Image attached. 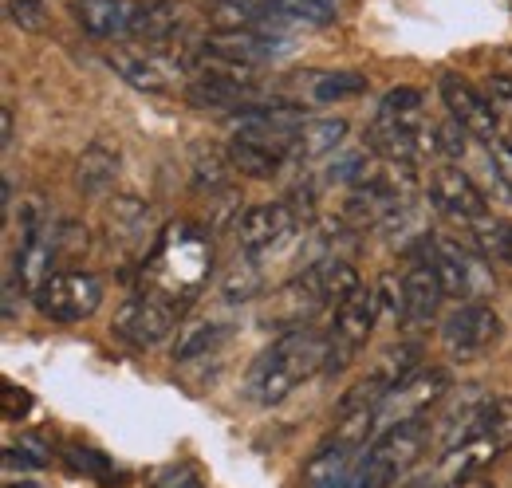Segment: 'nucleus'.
I'll return each mask as SVG.
<instances>
[{
  "instance_id": "nucleus-42",
  "label": "nucleus",
  "mask_w": 512,
  "mask_h": 488,
  "mask_svg": "<svg viewBox=\"0 0 512 488\" xmlns=\"http://www.w3.org/2000/svg\"><path fill=\"white\" fill-rule=\"evenodd\" d=\"M489 162H493V174L512 189V138L489 142Z\"/></svg>"
},
{
  "instance_id": "nucleus-11",
  "label": "nucleus",
  "mask_w": 512,
  "mask_h": 488,
  "mask_svg": "<svg viewBox=\"0 0 512 488\" xmlns=\"http://www.w3.org/2000/svg\"><path fill=\"white\" fill-rule=\"evenodd\" d=\"M446 390V370H422L414 382H406L402 390H394V394L383 398V406H379V433L390 426H402V422H414V418H426V410L434 402H442Z\"/></svg>"
},
{
  "instance_id": "nucleus-17",
  "label": "nucleus",
  "mask_w": 512,
  "mask_h": 488,
  "mask_svg": "<svg viewBox=\"0 0 512 488\" xmlns=\"http://www.w3.org/2000/svg\"><path fill=\"white\" fill-rule=\"evenodd\" d=\"M363 449H355V445H347V441H339V437H327L320 449L308 457V465H304V485L308 488H335L343 485V481H351L355 477V469H359V457Z\"/></svg>"
},
{
  "instance_id": "nucleus-20",
  "label": "nucleus",
  "mask_w": 512,
  "mask_h": 488,
  "mask_svg": "<svg viewBox=\"0 0 512 488\" xmlns=\"http://www.w3.org/2000/svg\"><path fill=\"white\" fill-rule=\"evenodd\" d=\"M225 154H229V162H233V170H237V174L264 182V178H276V174L284 170V162H288V154H292V150L233 134V142H229V150H225Z\"/></svg>"
},
{
  "instance_id": "nucleus-26",
  "label": "nucleus",
  "mask_w": 512,
  "mask_h": 488,
  "mask_svg": "<svg viewBox=\"0 0 512 488\" xmlns=\"http://www.w3.org/2000/svg\"><path fill=\"white\" fill-rule=\"evenodd\" d=\"M107 63L127 79L130 87H138V91H150V95L170 91V71L158 60H146V56H134V52H111Z\"/></svg>"
},
{
  "instance_id": "nucleus-18",
  "label": "nucleus",
  "mask_w": 512,
  "mask_h": 488,
  "mask_svg": "<svg viewBox=\"0 0 512 488\" xmlns=\"http://www.w3.org/2000/svg\"><path fill=\"white\" fill-rule=\"evenodd\" d=\"M205 48L209 52H221V56H229V60H241L249 63V67H260L264 60H276L284 48H280V40L276 36H264L260 28H217L209 40H205Z\"/></svg>"
},
{
  "instance_id": "nucleus-5",
  "label": "nucleus",
  "mask_w": 512,
  "mask_h": 488,
  "mask_svg": "<svg viewBox=\"0 0 512 488\" xmlns=\"http://www.w3.org/2000/svg\"><path fill=\"white\" fill-rule=\"evenodd\" d=\"M32 300H36V311L52 323H83L103 304V284L83 268H64V272H52L32 292Z\"/></svg>"
},
{
  "instance_id": "nucleus-9",
  "label": "nucleus",
  "mask_w": 512,
  "mask_h": 488,
  "mask_svg": "<svg viewBox=\"0 0 512 488\" xmlns=\"http://www.w3.org/2000/svg\"><path fill=\"white\" fill-rule=\"evenodd\" d=\"M501 339V315L489 304L453 307L442 323V343L453 359H473Z\"/></svg>"
},
{
  "instance_id": "nucleus-34",
  "label": "nucleus",
  "mask_w": 512,
  "mask_h": 488,
  "mask_svg": "<svg viewBox=\"0 0 512 488\" xmlns=\"http://www.w3.org/2000/svg\"><path fill=\"white\" fill-rule=\"evenodd\" d=\"M379 115H386V119L422 122V91H414V87H394V91H386L383 103H379Z\"/></svg>"
},
{
  "instance_id": "nucleus-40",
  "label": "nucleus",
  "mask_w": 512,
  "mask_h": 488,
  "mask_svg": "<svg viewBox=\"0 0 512 488\" xmlns=\"http://www.w3.org/2000/svg\"><path fill=\"white\" fill-rule=\"evenodd\" d=\"M481 244H485L497 260L512 264V221H493V229L481 237Z\"/></svg>"
},
{
  "instance_id": "nucleus-28",
  "label": "nucleus",
  "mask_w": 512,
  "mask_h": 488,
  "mask_svg": "<svg viewBox=\"0 0 512 488\" xmlns=\"http://www.w3.org/2000/svg\"><path fill=\"white\" fill-rule=\"evenodd\" d=\"M190 170H193V189H201V193H229V174H237L233 170V162H229V154H221V150H213V146H193L190 154Z\"/></svg>"
},
{
  "instance_id": "nucleus-8",
  "label": "nucleus",
  "mask_w": 512,
  "mask_h": 488,
  "mask_svg": "<svg viewBox=\"0 0 512 488\" xmlns=\"http://www.w3.org/2000/svg\"><path fill=\"white\" fill-rule=\"evenodd\" d=\"M178 323V304L166 300V296H138V300H127V304L115 311V323L111 331L130 343V347H158Z\"/></svg>"
},
{
  "instance_id": "nucleus-29",
  "label": "nucleus",
  "mask_w": 512,
  "mask_h": 488,
  "mask_svg": "<svg viewBox=\"0 0 512 488\" xmlns=\"http://www.w3.org/2000/svg\"><path fill=\"white\" fill-rule=\"evenodd\" d=\"M150 225V209L138 201V197H115L107 205V229H111V241L134 244Z\"/></svg>"
},
{
  "instance_id": "nucleus-6",
  "label": "nucleus",
  "mask_w": 512,
  "mask_h": 488,
  "mask_svg": "<svg viewBox=\"0 0 512 488\" xmlns=\"http://www.w3.org/2000/svg\"><path fill=\"white\" fill-rule=\"evenodd\" d=\"M375 319H379V292L375 288H359L351 300L335 307V323L327 331V366H323L327 374L343 370L359 355V347L375 331Z\"/></svg>"
},
{
  "instance_id": "nucleus-32",
  "label": "nucleus",
  "mask_w": 512,
  "mask_h": 488,
  "mask_svg": "<svg viewBox=\"0 0 512 488\" xmlns=\"http://www.w3.org/2000/svg\"><path fill=\"white\" fill-rule=\"evenodd\" d=\"M268 8L284 12L292 24H304V28H327L339 20L335 0H268Z\"/></svg>"
},
{
  "instance_id": "nucleus-4",
  "label": "nucleus",
  "mask_w": 512,
  "mask_h": 488,
  "mask_svg": "<svg viewBox=\"0 0 512 488\" xmlns=\"http://www.w3.org/2000/svg\"><path fill=\"white\" fill-rule=\"evenodd\" d=\"M422 260L438 272L446 296H457V300H469L477 304L489 288H493V276L485 268V260L461 241H449V237H426L422 241Z\"/></svg>"
},
{
  "instance_id": "nucleus-10",
  "label": "nucleus",
  "mask_w": 512,
  "mask_h": 488,
  "mask_svg": "<svg viewBox=\"0 0 512 488\" xmlns=\"http://www.w3.org/2000/svg\"><path fill=\"white\" fill-rule=\"evenodd\" d=\"M292 229H296V213L288 201H260L237 217V244L245 256L256 260V256L280 248L292 237Z\"/></svg>"
},
{
  "instance_id": "nucleus-39",
  "label": "nucleus",
  "mask_w": 512,
  "mask_h": 488,
  "mask_svg": "<svg viewBox=\"0 0 512 488\" xmlns=\"http://www.w3.org/2000/svg\"><path fill=\"white\" fill-rule=\"evenodd\" d=\"M485 99L493 103L497 119H512V75H493L485 83Z\"/></svg>"
},
{
  "instance_id": "nucleus-3",
  "label": "nucleus",
  "mask_w": 512,
  "mask_h": 488,
  "mask_svg": "<svg viewBox=\"0 0 512 488\" xmlns=\"http://www.w3.org/2000/svg\"><path fill=\"white\" fill-rule=\"evenodd\" d=\"M512 449V398H493L481 426L473 429L469 441H461L457 449H446L442 457V481L457 485L469 477H481V469H489L501 453Z\"/></svg>"
},
{
  "instance_id": "nucleus-43",
  "label": "nucleus",
  "mask_w": 512,
  "mask_h": 488,
  "mask_svg": "<svg viewBox=\"0 0 512 488\" xmlns=\"http://www.w3.org/2000/svg\"><path fill=\"white\" fill-rule=\"evenodd\" d=\"M154 488H205V481H201V477L193 473L190 465H174V469L158 473Z\"/></svg>"
},
{
  "instance_id": "nucleus-35",
  "label": "nucleus",
  "mask_w": 512,
  "mask_h": 488,
  "mask_svg": "<svg viewBox=\"0 0 512 488\" xmlns=\"http://www.w3.org/2000/svg\"><path fill=\"white\" fill-rule=\"evenodd\" d=\"M64 461L71 473H83V477H91V481H111V457H103V453H95V449L71 445L64 453Z\"/></svg>"
},
{
  "instance_id": "nucleus-38",
  "label": "nucleus",
  "mask_w": 512,
  "mask_h": 488,
  "mask_svg": "<svg viewBox=\"0 0 512 488\" xmlns=\"http://www.w3.org/2000/svg\"><path fill=\"white\" fill-rule=\"evenodd\" d=\"M434 138H438V150H442L446 158H465V150H469V130L457 119L442 122V126L434 130Z\"/></svg>"
},
{
  "instance_id": "nucleus-24",
  "label": "nucleus",
  "mask_w": 512,
  "mask_h": 488,
  "mask_svg": "<svg viewBox=\"0 0 512 488\" xmlns=\"http://www.w3.org/2000/svg\"><path fill=\"white\" fill-rule=\"evenodd\" d=\"M119 178V154L103 142H91L75 162V185L83 193H107Z\"/></svg>"
},
{
  "instance_id": "nucleus-15",
  "label": "nucleus",
  "mask_w": 512,
  "mask_h": 488,
  "mask_svg": "<svg viewBox=\"0 0 512 488\" xmlns=\"http://www.w3.org/2000/svg\"><path fill=\"white\" fill-rule=\"evenodd\" d=\"M323 304H327V296H323L320 268L312 264L308 272L292 276V280L276 292V300H272V319H276V323H288V331H292V327H308V319H312Z\"/></svg>"
},
{
  "instance_id": "nucleus-21",
  "label": "nucleus",
  "mask_w": 512,
  "mask_h": 488,
  "mask_svg": "<svg viewBox=\"0 0 512 488\" xmlns=\"http://www.w3.org/2000/svg\"><path fill=\"white\" fill-rule=\"evenodd\" d=\"M71 16L95 40L127 36V24H130V8L123 0H75L71 4Z\"/></svg>"
},
{
  "instance_id": "nucleus-45",
  "label": "nucleus",
  "mask_w": 512,
  "mask_h": 488,
  "mask_svg": "<svg viewBox=\"0 0 512 488\" xmlns=\"http://www.w3.org/2000/svg\"><path fill=\"white\" fill-rule=\"evenodd\" d=\"M0 126H4V150H8V146H12V134H16V130H12V107L0 111Z\"/></svg>"
},
{
  "instance_id": "nucleus-30",
  "label": "nucleus",
  "mask_w": 512,
  "mask_h": 488,
  "mask_svg": "<svg viewBox=\"0 0 512 488\" xmlns=\"http://www.w3.org/2000/svg\"><path fill=\"white\" fill-rule=\"evenodd\" d=\"M260 292H264V276H260L253 256H241L237 264L225 268V276H221V300L225 304H253Z\"/></svg>"
},
{
  "instance_id": "nucleus-1",
  "label": "nucleus",
  "mask_w": 512,
  "mask_h": 488,
  "mask_svg": "<svg viewBox=\"0 0 512 488\" xmlns=\"http://www.w3.org/2000/svg\"><path fill=\"white\" fill-rule=\"evenodd\" d=\"M323 366H327V335L312 327H292L253 363L249 394L260 406H276Z\"/></svg>"
},
{
  "instance_id": "nucleus-44",
  "label": "nucleus",
  "mask_w": 512,
  "mask_h": 488,
  "mask_svg": "<svg viewBox=\"0 0 512 488\" xmlns=\"http://www.w3.org/2000/svg\"><path fill=\"white\" fill-rule=\"evenodd\" d=\"M24 288H28V284L20 280V272L8 268V272H4V319H16V300H20Z\"/></svg>"
},
{
  "instance_id": "nucleus-33",
  "label": "nucleus",
  "mask_w": 512,
  "mask_h": 488,
  "mask_svg": "<svg viewBox=\"0 0 512 488\" xmlns=\"http://www.w3.org/2000/svg\"><path fill=\"white\" fill-rule=\"evenodd\" d=\"M367 91V79L359 71H335V75H320L312 83V95L320 103H339V99H355Z\"/></svg>"
},
{
  "instance_id": "nucleus-22",
  "label": "nucleus",
  "mask_w": 512,
  "mask_h": 488,
  "mask_svg": "<svg viewBox=\"0 0 512 488\" xmlns=\"http://www.w3.org/2000/svg\"><path fill=\"white\" fill-rule=\"evenodd\" d=\"M422 374V351L414 347V343H394V347H386L383 355H379V363L371 366V382L383 390V394H394V390H402L406 382H414Z\"/></svg>"
},
{
  "instance_id": "nucleus-36",
  "label": "nucleus",
  "mask_w": 512,
  "mask_h": 488,
  "mask_svg": "<svg viewBox=\"0 0 512 488\" xmlns=\"http://www.w3.org/2000/svg\"><path fill=\"white\" fill-rule=\"evenodd\" d=\"M4 12L20 32H44L48 28V8L40 0H4Z\"/></svg>"
},
{
  "instance_id": "nucleus-47",
  "label": "nucleus",
  "mask_w": 512,
  "mask_h": 488,
  "mask_svg": "<svg viewBox=\"0 0 512 488\" xmlns=\"http://www.w3.org/2000/svg\"><path fill=\"white\" fill-rule=\"evenodd\" d=\"M8 488H40V485H32V481H20V485H8Z\"/></svg>"
},
{
  "instance_id": "nucleus-23",
  "label": "nucleus",
  "mask_w": 512,
  "mask_h": 488,
  "mask_svg": "<svg viewBox=\"0 0 512 488\" xmlns=\"http://www.w3.org/2000/svg\"><path fill=\"white\" fill-rule=\"evenodd\" d=\"M249 91L253 87L225 83V79H190L186 83L190 107H197V111H225V115H237L249 103Z\"/></svg>"
},
{
  "instance_id": "nucleus-13",
  "label": "nucleus",
  "mask_w": 512,
  "mask_h": 488,
  "mask_svg": "<svg viewBox=\"0 0 512 488\" xmlns=\"http://www.w3.org/2000/svg\"><path fill=\"white\" fill-rule=\"evenodd\" d=\"M367 150H375L383 162H398V166H414L426 150V134L418 119H386L375 115L367 126Z\"/></svg>"
},
{
  "instance_id": "nucleus-31",
  "label": "nucleus",
  "mask_w": 512,
  "mask_h": 488,
  "mask_svg": "<svg viewBox=\"0 0 512 488\" xmlns=\"http://www.w3.org/2000/svg\"><path fill=\"white\" fill-rule=\"evenodd\" d=\"M320 268V280H323V296H327V304L339 307L343 300H351L359 288H363V280H359V272L347 264V260H320L316 264Z\"/></svg>"
},
{
  "instance_id": "nucleus-46",
  "label": "nucleus",
  "mask_w": 512,
  "mask_h": 488,
  "mask_svg": "<svg viewBox=\"0 0 512 488\" xmlns=\"http://www.w3.org/2000/svg\"><path fill=\"white\" fill-rule=\"evenodd\" d=\"M446 488H497V485L485 481V477H469V481H457V485H446Z\"/></svg>"
},
{
  "instance_id": "nucleus-12",
  "label": "nucleus",
  "mask_w": 512,
  "mask_h": 488,
  "mask_svg": "<svg viewBox=\"0 0 512 488\" xmlns=\"http://www.w3.org/2000/svg\"><path fill=\"white\" fill-rule=\"evenodd\" d=\"M442 99H446L449 119L461 122L473 138H481V142H497L501 138V119H497L493 103L473 83H465L461 75H442Z\"/></svg>"
},
{
  "instance_id": "nucleus-14",
  "label": "nucleus",
  "mask_w": 512,
  "mask_h": 488,
  "mask_svg": "<svg viewBox=\"0 0 512 488\" xmlns=\"http://www.w3.org/2000/svg\"><path fill=\"white\" fill-rule=\"evenodd\" d=\"M229 122H233V134L272 142V146H284V150L296 146V134L304 126V119L292 107H256V103H245L237 115H229Z\"/></svg>"
},
{
  "instance_id": "nucleus-41",
  "label": "nucleus",
  "mask_w": 512,
  "mask_h": 488,
  "mask_svg": "<svg viewBox=\"0 0 512 488\" xmlns=\"http://www.w3.org/2000/svg\"><path fill=\"white\" fill-rule=\"evenodd\" d=\"M28 410H32V394L20 390V386H4V394H0V414H4V422H20Z\"/></svg>"
},
{
  "instance_id": "nucleus-25",
  "label": "nucleus",
  "mask_w": 512,
  "mask_h": 488,
  "mask_svg": "<svg viewBox=\"0 0 512 488\" xmlns=\"http://www.w3.org/2000/svg\"><path fill=\"white\" fill-rule=\"evenodd\" d=\"M343 138H347V119H312L300 126L292 154L312 162V158H323V154H335L343 146Z\"/></svg>"
},
{
  "instance_id": "nucleus-37",
  "label": "nucleus",
  "mask_w": 512,
  "mask_h": 488,
  "mask_svg": "<svg viewBox=\"0 0 512 488\" xmlns=\"http://www.w3.org/2000/svg\"><path fill=\"white\" fill-rule=\"evenodd\" d=\"M87 229L79 225V221H64L60 229H56V256L60 260H79V256H87Z\"/></svg>"
},
{
  "instance_id": "nucleus-16",
  "label": "nucleus",
  "mask_w": 512,
  "mask_h": 488,
  "mask_svg": "<svg viewBox=\"0 0 512 488\" xmlns=\"http://www.w3.org/2000/svg\"><path fill=\"white\" fill-rule=\"evenodd\" d=\"M186 24V12L170 0H138L130 4V24H127V36L146 44V48H162L170 44Z\"/></svg>"
},
{
  "instance_id": "nucleus-7",
  "label": "nucleus",
  "mask_w": 512,
  "mask_h": 488,
  "mask_svg": "<svg viewBox=\"0 0 512 488\" xmlns=\"http://www.w3.org/2000/svg\"><path fill=\"white\" fill-rule=\"evenodd\" d=\"M426 197L430 205L449 217L453 225H465L469 233L481 229L489 221V205H485V193L473 185V178L457 166H442L430 174V185H426Z\"/></svg>"
},
{
  "instance_id": "nucleus-2",
  "label": "nucleus",
  "mask_w": 512,
  "mask_h": 488,
  "mask_svg": "<svg viewBox=\"0 0 512 488\" xmlns=\"http://www.w3.org/2000/svg\"><path fill=\"white\" fill-rule=\"evenodd\" d=\"M426 445H430V426H426V418H414V422L383 429V433L367 445V453H363V461H359V469H355V485L390 488L398 477H406V473L418 465V457L426 453Z\"/></svg>"
},
{
  "instance_id": "nucleus-27",
  "label": "nucleus",
  "mask_w": 512,
  "mask_h": 488,
  "mask_svg": "<svg viewBox=\"0 0 512 488\" xmlns=\"http://www.w3.org/2000/svg\"><path fill=\"white\" fill-rule=\"evenodd\" d=\"M233 335L229 323H217V319H205V323H193L178 335L174 343V363H193V359H209L225 339Z\"/></svg>"
},
{
  "instance_id": "nucleus-19",
  "label": "nucleus",
  "mask_w": 512,
  "mask_h": 488,
  "mask_svg": "<svg viewBox=\"0 0 512 488\" xmlns=\"http://www.w3.org/2000/svg\"><path fill=\"white\" fill-rule=\"evenodd\" d=\"M402 300H406V319H414V323H426V319L438 315V307L446 300V288H442L438 272L426 260H418L414 268H406V276H402Z\"/></svg>"
}]
</instances>
